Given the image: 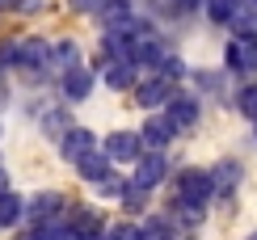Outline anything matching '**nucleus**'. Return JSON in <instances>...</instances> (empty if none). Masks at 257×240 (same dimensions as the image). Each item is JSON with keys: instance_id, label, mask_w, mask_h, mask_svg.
Returning <instances> with one entry per match:
<instances>
[{"instance_id": "obj_4", "label": "nucleus", "mask_w": 257, "mask_h": 240, "mask_svg": "<svg viewBox=\"0 0 257 240\" xmlns=\"http://www.w3.org/2000/svg\"><path fill=\"white\" fill-rule=\"evenodd\" d=\"M173 93H177V80H169V76H148V80H139V84H135V101L144 105V110H156V105H165Z\"/></svg>"}, {"instance_id": "obj_1", "label": "nucleus", "mask_w": 257, "mask_h": 240, "mask_svg": "<svg viewBox=\"0 0 257 240\" xmlns=\"http://www.w3.org/2000/svg\"><path fill=\"white\" fill-rule=\"evenodd\" d=\"M215 198V185H211V173L202 169H181L173 181V202H190V206H207Z\"/></svg>"}, {"instance_id": "obj_24", "label": "nucleus", "mask_w": 257, "mask_h": 240, "mask_svg": "<svg viewBox=\"0 0 257 240\" xmlns=\"http://www.w3.org/2000/svg\"><path fill=\"white\" fill-rule=\"evenodd\" d=\"M118 202H122V206H126L131 215H139V211L148 206V190H144V185H126V194H122Z\"/></svg>"}, {"instance_id": "obj_9", "label": "nucleus", "mask_w": 257, "mask_h": 240, "mask_svg": "<svg viewBox=\"0 0 257 240\" xmlns=\"http://www.w3.org/2000/svg\"><path fill=\"white\" fill-rule=\"evenodd\" d=\"M59 93H63V101H84L93 93V68H84V63L68 68L63 80H59Z\"/></svg>"}, {"instance_id": "obj_19", "label": "nucleus", "mask_w": 257, "mask_h": 240, "mask_svg": "<svg viewBox=\"0 0 257 240\" xmlns=\"http://www.w3.org/2000/svg\"><path fill=\"white\" fill-rule=\"evenodd\" d=\"M236 181H240V165H219L215 173H211V185H215L219 198H228V194L236 190Z\"/></svg>"}, {"instance_id": "obj_10", "label": "nucleus", "mask_w": 257, "mask_h": 240, "mask_svg": "<svg viewBox=\"0 0 257 240\" xmlns=\"http://www.w3.org/2000/svg\"><path fill=\"white\" fill-rule=\"evenodd\" d=\"M72 227V232H76L80 240H97L101 232H105V223H101V215L97 211H89V206H72L68 211V219H63Z\"/></svg>"}, {"instance_id": "obj_29", "label": "nucleus", "mask_w": 257, "mask_h": 240, "mask_svg": "<svg viewBox=\"0 0 257 240\" xmlns=\"http://www.w3.org/2000/svg\"><path fill=\"white\" fill-rule=\"evenodd\" d=\"M5 9H13V13H17V0H0V13H5Z\"/></svg>"}, {"instance_id": "obj_13", "label": "nucleus", "mask_w": 257, "mask_h": 240, "mask_svg": "<svg viewBox=\"0 0 257 240\" xmlns=\"http://www.w3.org/2000/svg\"><path fill=\"white\" fill-rule=\"evenodd\" d=\"M177 131L169 127V118H148L144 131H139V139H144V148H152V152H165V144L173 139Z\"/></svg>"}, {"instance_id": "obj_14", "label": "nucleus", "mask_w": 257, "mask_h": 240, "mask_svg": "<svg viewBox=\"0 0 257 240\" xmlns=\"http://www.w3.org/2000/svg\"><path fill=\"white\" fill-rule=\"evenodd\" d=\"M228 26H232L236 38H257V9L249 0H236V13L228 17Z\"/></svg>"}, {"instance_id": "obj_23", "label": "nucleus", "mask_w": 257, "mask_h": 240, "mask_svg": "<svg viewBox=\"0 0 257 240\" xmlns=\"http://www.w3.org/2000/svg\"><path fill=\"white\" fill-rule=\"evenodd\" d=\"M144 240H173V223L152 215V219H144Z\"/></svg>"}, {"instance_id": "obj_5", "label": "nucleus", "mask_w": 257, "mask_h": 240, "mask_svg": "<svg viewBox=\"0 0 257 240\" xmlns=\"http://www.w3.org/2000/svg\"><path fill=\"white\" fill-rule=\"evenodd\" d=\"M47 63H51V42H42V38H21V47H17V68H21V72L38 76V72H47Z\"/></svg>"}, {"instance_id": "obj_2", "label": "nucleus", "mask_w": 257, "mask_h": 240, "mask_svg": "<svg viewBox=\"0 0 257 240\" xmlns=\"http://www.w3.org/2000/svg\"><path fill=\"white\" fill-rule=\"evenodd\" d=\"M101 152L110 156V165H135L139 152H144V139L131 135V131H114V135H105Z\"/></svg>"}, {"instance_id": "obj_11", "label": "nucleus", "mask_w": 257, "mask_h": 240, "mask_svg": "<svg viewBox=\"0 0 257 240\" xmlns=\"http://www.w3.org/2000/svg\"><path fill=\"white\" fill-rule=\"evenodd\" d=\"M93 148H97V139H93V131H84V127H72L68 135L59 139V156L68 160V165H76L84 152H93Z\"/></svg>"}, {"instance_id": "obj_12", "label": "nucleus", "mask_w": 257, "mask_h": 240, "mask_svg": "<svg viewBox=\"0 0 257 240\" xmlns=\"http://www.w3.org/2000/svg\"><path fill=\"white\" fill-rule=\"evenodd\" d=\"M110 169H114V165H110V156H105L101 148L84 152V156L76 160V173H80L84 181H93V185H97V181H101V177H105V173H110Z\"/></svg>"}, {"instance_id": "obj_7", "label": "nucleus", "mask_w": 257, "mask_h": 240, "mask_svg": "<svg viewBox=\"0 0 257 240\" xmlns=\"http://www.w3.org/2000/svg\"><path fill=\"white\" fill-rule=\"evenodd\" d=\"M223 59H228V68L236 76L257 72V38H232L228 51H223Z\"/></svg>"}, {"instance_id": "obj_32", "label": "nucleus", "mask_w": 257, "mask_h": 240, "mask_svg": "<svg viewBox=\"0 0 257 240\" xmlns=\"http://www.w3.org/2000/svg\"><path fill=\"white\" fill-rule=\"evenodd\" d=\"M249 240H257V236H249Z\"/></svg>"}, {"instance_id": "obj_28", "label": "nucleus", "mask_w": 257, "mask_h": 240, "mask_svg": "<svg viewBox=\"0 0 257 240\" xmlns=\"http://www.w3.org/2000/svg\"><path fill=\"white\" fill-rule=\"evenodd\" d=\"M101 0H68V9H76V13H97Z\"/></svg>"}, {"instance_id": "obj_20", "label": "nucleus", "mask_w": 257, "mask_h": 240, "mask_svg": "<svg viewBox=\"0 0 257 240\" xmlns=\"http://www.w3.org/2000/svg\"><path fill=\"white\" fill-rule=\"evenodd\" d=\"M51 63H55V68H63V72L76 68V63H80V47H76V42H68V38L55 42V47H51Z\"/></svg>"}, {"instance_id": "obj_25", "label": "nucleus", "mask_w": 257, "mask_h": 240, "mask_svg": "<svg viewBox=\"0 0 257 240\" xmlns=\"http://www.w3.org/2000/svg\"><path fill=\"white\" fill-rule=\"evenodd\" d=\"M236 105H240V114H249L253 123H257V84H244L240 97H236Z\"/></svg>"}, {"instance_id": "obj_31", "label": "nucleus", "mask_w": 257, "mask_h": 240, "mask_svg": "<svg viewBox=\"0 0 257 240\" xmlns=\"http://www.w3.org/2000/svg\"><path fill=\"white\" fill-rule=\"evenodd\" d=\"M249 5H253V9H257V0H249Z\"/></svg>"}, {"instance_id": "obj_33", "label": "nucleus", "mask_w": 257, "mask_h": 240, "mask_svg": "<svg viewBox=\"0 0 257 240\" xmlns=\"http://www.w3.org/2000/svg\"><path fill=\"white\" fill-rule=\"evenodd\" d=\"M0 72H5V68H0Z\"/></svg>"}, {"instance_id": "obj_8", "label": "nucleus", "mask_w": 257, "mask_h": 240, "mask_svg": "<svg viewBox=\"0 0 257 240\" xmlns=\"http://www.w3.org/2000/svg\"><path fill=\"white\" fill-rule=\"evenodd\" d=\"M165 118H169V127H173V131L194 127L198 123V101H194V97H186V93H173L165 101Z\"/></svg>"}, {"instance_id": "obj_21", "label": "nucleus", "mask_w": 257, "mask_h": 240, "mask_svg": "<svg viewBox=\"0 0 257 240\" xmlns=\"http://www.w3.org/2000/svg\"><path fill=\"white\" fill-rule=\"evenodd\" d=\"M126 185H131V181H126L122 173H114V169H110V173H105V177L97 181V190H101V198H122Z\"/></svg>"}, {"instance_id": "obj_26", "label": "nucleus", "mask_w": 257, "mask_h": 240, "mask_svg": "<svg viewBox=\"0 0 257 240\" xmlns=\"http://www.w3.org/2000/svg\"><path fill=\"white\" fill-rule=\"evenodd\" d=\"M17 47H21V38H5L0 42V68H17Z\"/></svg>"}, {"instance_id": "obj_27", "label": "nucleus", "mask_w": 257, "mask_h": 240, "mask_svg": "<svg viewBox=\"0 0 257 240\" xmlns=\"http://www.w3.org/2000/svg\"><path fill=\"white\" fill-rule=\"evenodd\" d=\"M156 76H169V80H181L186 76V63H181L177 55H165V63H160V72Z\"/></svg>"}, {"instance_id": "obj_3", "label": "nucleus", "mask_w": 257, "mask_h": 240, "mask_svg": "<svg viewBox=\"0 0 257 240\" xmlns=\"http://www.w3.org/2000/svg\"><path fill=\"white\" fill-rule=\"evenodd\" d=\"M165 173H169V160H165V152H139V160H135V177L131 185H144V190H156L160 181H165Z\"/></svg>"}, {"instance_id": "obj_30", "label": "nucleus", "mask_w": 257, "mask_h": 240, "mask_svg": "<svg viewBox=\"0 0 257 240\" xmlns=\"http://www.w3.org/2000/svg\"><path fill=\"white\" fill-rule=\"evenodd\" d=\"M177 5H181V9H198L202 0H177Z\"/></svg>"}, {"instance_id": "obj_15", "label": "nucleus", "mask_w": 257, "mask_h": 240, "mask_svg": "<svg viewBox=\"0 0 257 240\" xmlns=\"http://www.w3.org/2000/svg\"><path fill=\"white\" fill-rule=\"evenodd\" d=\"M105 84L110 89H118V93H126V89H135V63L131 59H114V63H105Z\"/></svg>"}, {"instance_id": "obj_17", "label": "nucleus", "mask_w": 257, "mask_h": 240, "mask_svg": "<svg viewBox=\"0 0 257 240\" xmlns=\"http://www.w3.org/2000/svg\"><path fill=\"white\" fill-rule=\"evenodd\" d=\"M38 123H42V135H47V139H55V144H59L63 135H68L72 127H76L68 110H42V118H38Z\"/></svg>"}, {"instance_id": "obj_22", "label": "nucleus", "mask_w": 257, "mask_h": 240, "mask_svg": "<svg viewBox=\"0 0 257 240\" xmlns=\"http://www.w3.org/2000/svg\"><path fill=\"white\" fill-rule=\"evenodd\" d=\"M202 9H207V17L215 26H228V17L236 13V0H202Z\"/></svg>"}, {"instance_id": "obj_16", "label": "nucleus", "mask_w": 257, "mask_h": 240, "mask_svg": "<svg viewBox=\"0 0 257 240\" xmlns=\"http://www.w3.org/2000/svg\"><path fill=\"white\" fill-rule=\"evenodd\" d=\"M26 219V198L13 190H0V227H17Z\"/></svg>"}, {"instance_id": "obj_18", "label": "nucleus", "mask_w": 257, "mask_h": 240, "mask_svg": "<svg viewBox=\"0 0 257 240\" xmlns=\"http://www.w3.org/2000/svg\"><path fill=\"white\" fill-rule=\"evenodd\" d=\"M131 13H135L131 0H101V5H97V17H101V26H105V30L122 26V21L131 17Z\"/></svg>"}, {"instance_id": "obj_6", "label": "nucleus", "mask_w": 257, "mask_h": 240, "mask_svg": "<svg viewBox=\"0 0 257 240\" xmlns=\"http://www.w3.org/2000/svg\"><path fill=\"white\" fill-rule=\"evenodd\" d=\"M63 211V194L59 190H38L34 198L26 202V223H47V219H59Z\"/></svg>"}]
</instances>
